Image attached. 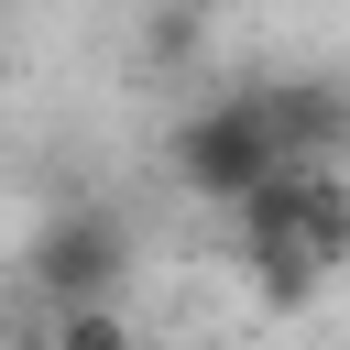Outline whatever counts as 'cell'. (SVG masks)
Listing matches in <instances>:
<instances>
[{
  "label": "cell",
  "mask_w": 350,
  "mask_h": 350,
  "mask_svg": "<svg viewBox=\"0 0 350 350\" xmlns=\"http://www.w3.org/2000/svg\"><path fill=\"white\" fill-rule=\"evenodd\" d=\"M153 55H197V11H186V0L153 11Z\"/></svg>",
  "instance_id": "8992f818"
},
{
  "label": "cell",
  "mask_w": 350,
  "mask_h": 350,
  "mask_svg": "<svg viewBox=\"0 0 350 350\" xmlns=\"http://www.w3.org/2000/svg\"><path fill=\"white\" fill-rule=\"evenodd\" d=\"M262 109L284 131V153H350V88L339 77H262Z\"/></svg>",
  "instance_id": "277c9868"
},
{
  "label": "cell",
  "mask_w": 350,
  "mask_h": 350,
  "mask_svg": "<svg viewBox=\"0 0 350 350\" xmlns=\"http://www.w3.org/2000/svg\"><path fill=\"white\" fill-rule=\"evenodd\" d=\"M22 284L44 306H88V295H120L131 284V219L109 197H66L55 219H33L22 241Z\"/></svg>",
  "instance_id": "3957f363"
},
{
  "label": "cell",
  "mask_w": 350,
  "mask_h": 350,
  "mask_svg": "<svg viewBox=\"0 0 350 350\" xmlns=\"http://www.w3.org/2000/svg\"><path fill=\"white\" fill-rule=\"evenodd\" d=\"M230 230H241L252 284H262L273 306H306V295L350 262V175H339L328 153H295V164H273V175L230 208Z\"/></svg>",
  "instance_id": "6da1fadb"
},
{
  "label": "cell",
  "mask_w": 350,
  "mask_h": 350,
  "mask_svg": "<svg viewBox=\"0 0 350 350\" xmlns=\"http://www.w3.org/2000/svg\"><path fill=\"white\" fill-rule=\"evenodd\" d=\"M55 339L66 350H120L131 317H120V295H88V306H55Z\"/></svg>",
  "instance_id": "5b68a950"
},
{
  "label": "cell",
  "mask_w": 350,
  "mask_h": 350,
  "mask_svg": "<svg viewBox=\"0 0 350 350\" xmlns=\"http://www.w3.org/2000/svg\"><path fill=\"white\" fill-rule=\"evenodd\" d=\"M164 164H175V186H186L197 208H241V197H252L273 164H295V153H284L262 88H219V98H197V109L164 131Z\"/></svg>",
  "instance_id": "7a4b0ae2"
}]
</instances>
